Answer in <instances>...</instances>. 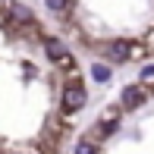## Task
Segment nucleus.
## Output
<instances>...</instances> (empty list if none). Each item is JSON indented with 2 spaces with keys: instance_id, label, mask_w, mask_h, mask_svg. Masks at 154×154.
I'll return each mask as SVG.
<instances>
[{
  "instance_id": "obj_1",
  "label": "nucleus",
  "mask_w": 154,
  "mask_h": 154,
  "mask_svg": "<svg viewBox=\"0 0 154 154\" xmlns=\"http://www.w3.org/2000/svg\"><path fill=\"white\" fill-rule=\"evenodd\" d=\"M85 107V91H82V85H69L66 91H63V110L66 113H72V110Z\"/></svg>"
},
{
  "instance_id": "obj_2",
  "label": "nucleus",
  "mask_w": 154,
  "mask_h": 154,
  "mask_svg": "<svg viewBox=\"0 0 154 154\" xmlns=\"http://www.w3.org/2000/svg\"><path fill=\"white\" fill-rule=\"evenodd\" d=\"M44 54H47L54 63H66V60H69L66 44H63V41H57V38H47V41H44Z\"/></svg>"
},
{
  "instance_id": "obj_3",
  "label": "nucleus",
  "mask_w": 154,
  "mask_h": 154,
  "mask_svg": "<svg viewBox=\"0 0 154 154\" xmlns=\"http://www.w3.org/2000/svg\"><path fill=\"white\" fill-rule=\"evenodd\" d=\"M120 101H123V107H126V110H135L138 104L145 101V91H142V88H138V85H129V88H123Z\"/></svg>"
},
{
  "instance_id": "obj_4",
  "label": "nucleus",
  "mask_w": 154,
  "mask_h": 154,
  "mask_svg": "<svg viewBox=\"0 0 154 154\" xmlns=\"http://www.w3.org/2000/svg\"><path fill=\"white\" fill-rule=\"evenodd\" d=\"M110 57L113 60H126L129 57V44H126V41H116V44L110 47Z\"/></svg>"
},
{
  "instance_id": "obj_5",
  "label": "nucleus",
  "mask_w": 154,
  "mask_h": 154,
  "mask_svg": "<svg viewBox=\"0 0 154 154\" xmlns=\"http://www.w3.org/2000/svg\"><path fill=\"white\" fill-rule=\"evenodd\" d=\"M91 75H94V82H107V79H110V69H107V66H94Z\"/></svg>"
},
{
  "instance_id": "obj_6",
  "label": "nucleus",
  "mask_w": 154,
  "mask_h": 154,
  "mask_svg": "<svg viewBox=\"0 0 154 154\" xmlns=\"http://www.w3.org/2000/svg\"><path fill=\"white\" fill-rule=\"evenodd\" d=\"M75 154H97V148L91 142H79V145H75Z\"/></svg>"
},
{
  "instance_id": "obj_7",
  "label": "nucleus",
  "mask_w": 154,
  "mask_h": 154,
  "mask_svg": "<svg viewBox=\"0 0 154 154\" xmlns=\"http://www.w3.org/2000/svg\"><path fill=\"white\" fill-rule=\"evenodd\" d=\"M44 3H47V10H57V13H63L69 0H44Z\"/></svg>"
},
{
  "instance_id": "obj_8",
  "label": "nucleus",
  "mask_w": 154,
  "mask_h": 154,
  "mask_svg": "<svg viewBox=\"0 0 154 154\" xmlns=\"http://www.w3.org/2000/svg\"><path fill=\"white\" fill-rule=\"evenodd\" d=\"M13 16H19V19H29V16H32V13H29V10H25V6H13Z\"/></svg>"
},
{
  "instance_id": "obj_9",
  "label": "nucleus",
  "mask_w": 154,
  "mask_h": 154,
  "mask_svg": "<svg viewBox=\"0 0 154 154\" xmlns=\"http://www.w3.org/2000/svg\"><path fill=\"white\" fill-rule=\"evenodd\" d=\"M142 79H154V66H145L142 69Z\"/></svg>"
}]
</instances>
